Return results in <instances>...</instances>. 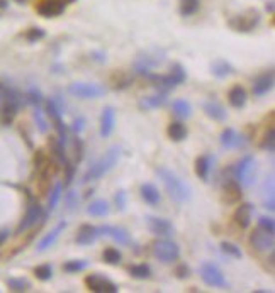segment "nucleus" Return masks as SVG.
<instances>
[{"label":"nucleus","mask_w":275,"mask_h":293,"mask_svg":"<svg viewBox=\"0 0 275 293\" xmlns=\"http://www.w3.org/2000/svg\"><path fill=\"white\" fill-rule=\"evenodd\" d=\"M65 202H67V207L72 210L77 207V204H79V197H77L75 192H68L67 197H65Z\"/></svg>","instance_id":"obj_49"},{"label":"nucleus","mask_w":275,"mask_h":293,"mask_svg":"<svg viewBox=\"0 0 275 293\" xmlns=\"http://www.w3.org/2000/svg\"><path fill=\"white\" fill-rule=\"evenodd\" d=\"M168 136H170V139L175 143L183 141V139L187 138L185 126H183L182 122H172L170 126H168Z\"/></svg>","instance_id":"obj_29"},{"label":"nucleus","mask_w":275,"mask_h":293,"mask_svg":"<svg viewBox=\"0 0 275 293\" xmlns=\"http://www.w3.org/2000/svg\"><path fill=\"white\" fill-rule=\"evenodd\" d=\"M221 251H223L224 254L231 256V258H236V259H241V256H243V253L240 251V247H238L236 244H233V242H221Z\"/></svg>","instance_id":"obj_39"},{"label":"nucleus","mask_w":275,"mask_h":293,"mask_svg":"<svg viewBox=\"0 0 275 293\" xmlns=\"http://www.w3.org/2000/svg\"><path fill=\"white\" fill-rule=\"evenodd\" d=\"M275 197H274V180L270 178L269 181V195H267V192L264 193V204H265V209H269L270 212H274L275 210Z\"/></svg>","instance_id":"obj_42"},{"label":"nucleus","mask_w":275,"mask_h":293,"mask_svg":"<svg viewBox=\"0 0 275 293\" xmlns=\"http://www.w3.org/2000/svg\"><path fill=\"white\" fill-rule=\"evenodd\" d=\"M98 230H100L102 236H107L110 239H114L117 244H122V246H128L129 244V234H128V230L122 229V227L102 225V227H98Z\"/></svg>","instance_id":"obj_16"},{"label":"nucleus","mask_w":275,"mask_h":293,"mask_svg":"<svg viewBox=\"0 0 275 293\" xmlns=\"http://www.w3.org/2000/svg\"><path fill=\"white\" fill-rule=\"evenodd\" d=\"M72 129L75 131L77 134L82 133V131L85 129V119H84V117H79V119H75V121H73V126H72Z\"/></svg>","instance_id":"obj_52"},{"label":"nucleus","mask_w":275,"mask_h":293,"mask_svg":"<svg viewBox=\"0 0 275 293\" xmlns=\"http://www.w3.org/2000/svg\"><path fill=\"white\" fill-rule=\"evenodd\" d=\"M17 110H19L17 102L5 100L3 109H2V121H3V124H10L12 121H14V117L17 115Z\"/></svg>","instance_id":"obj_32"},{"label":"nucleus","mask_w":275,"mask_h":293,"mask_svg":"<svg viewBox=\"0 0 275 293\" xmlns=\"http://www.w3.org/2000/svg\"><path fill=\"white\" fill-rule=\"evenodd\" d=\"M258 227H262V229H265L267 232H275V222L272 217H260V220H258Z\"/></svg>","instance_id":"obj_45"},{"label":"nucleus","mask_w":275,"mask_h":293,"mask_svg":"<svg viewBox=\"0 0 275 293\" xmlns=\"http://www.w3.org/2000/svg\"><path fill=\"white\" fill-rule=\"evenodd\" d=\"M114 121H116V110L112 107H105L102 110L100 117V136L102 138H109L114 131Z\"/></svg>","instance_id":"obj_19"},{"label":"nucleus","mask_w":275,"mask_h":293,"mask_svg":"<svg viewBox=\"0 0 275 293\" xmlns=\"http://www.w3.org/2000/svg\"><path fill=\"white\" fill-rule=\"evenodd\" d=\"M65 227H67V222H60V224L56 225L55 229L51 230V232L46 234V236H44L43 239H41L39 244H38V251H39V253H43V251H46L48 247H51L53 244H55L56 239L60 237V234L65 230Z\"/></svg>","instance_id":"obj_23"},{"label":"nucleus","mask_w":275,"mask_h":293,"mask_svg":"<svg viewBox=\"0 0 275 293\" xmlns=\"http://www.w3.org/2000/svg\"><path fill=\"white\" fill-rule=\"evenodd\" d=\"M100 236L102 234H100V230H98V227H93L90 224H84V225H80L75 241H77V244L90 246V244H93V242H95Z\"/></svg>","instance_id":"obj_14"},{"label":"nucleus","mask_w":275,"mask_h":293,"mask_svg":"<svg viewBox=\"0 0 275 293\" xmlns=\"http://www.w3.org/2000/svg\"><path fill=\"white\" fill-rule=\"evenodd\" d=\"M172 110H174V114L180 119H188L192 115V107L187 100H183V98L174 100V104H172Z\"/></svg>","instance_id":"obj_28"},{"label":"nucleus","mask_w":275,"mask_h":293,"mask_svg":"<svg viewBox=\"0 0 275 293\" xmlns=\"http://www.w3.org/2000/svg\"><path fill=\"white\" fill-rule=\"evenodd\" d=\"M274 86V72H267L264 75H260L253 83V95L257 97H264L272 90Z\"/></svg>","instance_id":"obj_18"},{"label":"nucleus","mask_w":275,"mask_h":293,"mask_svg":"<svg viewBox=\"0 0 275 293\" xmlns=\"http://www.w3.org/2000/svg\"><path fill=\"white\" fill-rule=\"evenodd\" d=\"M224 195H226L228 204H235L241 199V187L236 180H228L224 183Z\"/></svg>","instance_id":"obj_26"},{"label":"nucleus","mask_w":275,"mask_h":293,"mask_svg":"<svg viewBox=\"0 0 275 293\" xmlns=\"http://www.w3.org/2000/svg\"><path fill=\"white\" fill-rule=\"evenodd\" d=\"M87 266H89V261H85V259H73V261L65 263L63 271H67V273H79V271L87 270Z\"/></svg>","instance_id":"obj_34"},{"label":"nucleus","mask_w":275,"mask_h":293,"mask_svg":"<svg viewBox=\"0 0 275 293\" xmlns=\"http://www.w3.org/2000/svg\"><path fill=\"white\" fill-rule=\"evenodd\" d=\"M7 287L12 292H26L31 288V283L26 278H9L7 280Z\"/></svg>","instance_id":"obj_37"},{"label":"nucleus","mask_w":275,"mask_h":293,"mask_svg":"<svg viewBox=\"0 0 275 293\" xmlns=\"http://www.w3.org/2000/svg\"><path fill=\"white\" fill-rule=\"evenodd\" d=\"M175 275H177L180 280L188 278V276H190V270H188L187 265H179L177 270H175Z\"/></svg>","instance_id":"obj_50"},{"label":"nucleus","mask_w":275,"mask_h":293,"mask_svg":"<svg viewBox=\"0 0 275 293\" xmlns=\"http://www.w3.org/2000/svg\"><path fill=\"white\" fill-rule=\"evenodd\" d=\"M73 146H75V156H77V161H82V158H84V144H82L80 139H75L73 141Z\"/></svg>","instance_id":"obj_51"},{"label":"nucleus","mask_w":275,"mask_h":293,"mask_svg":"<svg viewBox=\"0 0 275 293\" xmlns=\"http://www.w3.org/2000/svg\"><path fill=\"white\" fill-rule=\"evenodd\" d=\"M7 7V0H0V9H5Z\"/></svg>","instance_id":"obj_56"},{"label":"nucleus","mask_w":275,"mask_h":293,"mask_svg":"<svg viewBox=\"0 0 275 293\" xmlns=\"http://www.w3.org/2000/svg\"><path fill=\"white\" fill-rule=\"evenodd\" d=\"M252 217H253V205L252 204H241L240 207L235 210L233 214V220L236 222V225L240 229H248L252 224Z\"/></svg>","instance_id":"obj_17"},{"label":"nucleus","mask_w":275,"mask_h":293,"mask_svg":"<svg viewBox=\"0 0 275 293\" xmlns=\"http://www.w3.org/2000/svg\"><path fill=\"white\" fill-rule=\"evenodd\" d=\"M116 204H117L119 209L124 210V207H126V193L124 192H119L116 195Z\"/></svg>","instance_id":"obj_53"},{"label":"nucleus","mask_w":275,"mask_h":293,"mask_svg":"<svg viewBox=\"0 0 275 293\" xmlns=\"http://www.w3.org/2000/svg\"><path fill=\"white\" fill-rule=\"evenodd\" d=\"M41 216H43V207L38 204H32L29 209H27L26 216H24V219L20 220V224L17 227V232H24V230L31 229L32 225H36V222L39 220Z\"/></svg>","instance_id":"obj_15"},{"label":"nucleus","mask_w":275,"mask_h":293,"mask_svg":"<svg viewBox=\"0 0 275 293\" xmlns=\"http://www.w3.org/2000/svg\"><path fill=\"white\" fill-rule=\"evenodd\" d=\"M199 9V0H180V14L183 17L194 15Z\"/></svg>","instance_id":"obj_35"},{"label":"nucleus","mask_w":275,"mask_h":293,"mask_svg":"<svg viewBox=\"0 0 275 293\" xmlns=\"http://www.w3.org/2000/svg\"><path fill=\"white\" fill-rule=\"evenodd\" d=\"M262 149L269 151V152H274V146H275V133H274V127H270L269 131L265 133L264 136V141H262Z\"/></svg>","instance_id":"obj_41"},{"label":"nucleus","mask_w":275,"mask_h":293,"mask_svg":"<svg viewBox=\"0 0 275 293\" xmlns=\"http://www.w3.org/2000/svg\"><path fill=\"white\" fill-rule=\"evenodd\" d=\"M49 144H51V151L55 152V156L58 158L61 163H67V152H65V144L60 141L58 138H53L51 141H49Z\"/></svg>","instance_id":"obj_36"},{"label":"nucleus","mask_w":275,"mask_h":293,"mask_svg":"<svg viewBox=\"0 0 275 293\" xmlns=\"http://www.w3.org/2000/svg\"><path fill=\"white\" fill-rule=\"evenodd\" d=\"M63 168H65V183H63V187H68V185L73 181V176H75V166L67 161Z\"/></svg>","instance_id":"obj_46"},{"label":"nucleus","mask_w":275,"mask_h":293,"mask_svg":"<svg viewBox=\"0 0 275 293\" xmlns=\"http://www.w3.org/2000/svg\"><path fill=\"white\" fill-rule=\"evenodd\" d=\"M87 214L93 217H104L109 214V204L105 200H95L87 207Z\"/></svg>","instance_id":"obj_31"},{"label":"nucleus","mask_w":275,"mask_h":293,"mask_svg":"<svg viewBox=\"0 0 275 293\" xmlns=\"http://www.w3.org/2000/svg\"><path fill=\"white\" fill-rule=\"evenodd\" d=\"M43 38H44V31H43V29H39V27L29 29V31L26 32V39L31 41V43H34V41H39V39H43Z\"/></svg>","instance_id":"obj_47"},{"label":"nucleus","mask_w":275,"mask_h":293,"mask_svg":"<svg viewBox=\"0 0 275 293\" xmlns=\"http://www.w3.org/2000/svg\"><path fill=\"white\" fill-rule=\"evenodd\" d=\"M202 109H204V112H206L207 117H211L212 121H219L221 122V121H226V117H228L226 109H224L221 104L214 102V100L204 102Z\"/></svg>","instance_id":"obj_21"},{"label":"nucleus","mask_w":275,"mask_h":293,"mask_svg":"<svg viewBox=\"0 0 275 293\" xmlns=\"http://www.w3.org/2000/svg\"><path fill=\"white\" fill-rule=\"evenodd\" d=\"M102 258H104V261L107 263V265H119L122 256L116 247H107V249L104 251V254H102Z\"/></svg>","instance_id":"obj_38"},{"label":"nucleus","mask_w":275,"mask_h":293,"mask_svg":"<svg viewBox=\"0 0 275 293\" xmlns=\"http://www.w3.org/2000/svg\"><path fill=\"white\" fill-rule=\"evenodd\" d=\"M34 119H36V122H38V126H39V131H41V133H46L48 124H46V121H44L43 112H41L39 109H36V112H34Z\"/></svg>","instance_id":"obj_48"},{"label":"nucleus","mask_w":275,"mask_h":293,"mask_svg":"<svg viewBox=\"0 0 275 293\" xmlns=\"http://www.w3.org/2000/svg\"><path fill=\"white\" fill-rule=\"evenodd\" d=\"M267 10H269V12H274V2H272V0H270L269 5H267Z\"/></svg>","instance_id":"obj_55"},{"label":"nucleus","mask_w":275,"mask_h":293,"mask_svg":"<svg viewBox=\"0 0 275 293\" xmlns=\"http://www.w3.org/2000/svg\"><path fill=\"white\" fill-rule=\"evenodd\" d=\"M146 225L150 229L151 234L160 237H168L174 234V225L167 220V219L162 217H155V216H148L146 217Z\"/></svg>","instance_id":"obj_12"},{"label":"nucleus","mask_w":275,"mask_h":293,"mask_svg":"<svg viewBox=\"0 0 275 293\" xmlns=\"http://www.w3.org/2000/svg\"><path fill=\"white\" fill-rule=\"evenodd\" d=\"M163 55L158 56V53H155V55H150V53H146V55L139 56L136 61H134V70H136L138 75H145L148 76L151 73V68H157L160 65L163 63Z\"/></svg>","instance_id":"obj_10"},{"label":"nucleus","mask_w":275,"mask_h":293,"mask_svg":"<svg viewBox=\"0 0 275 293\" xmlns=\"http://www.w3.org/2000/svg\"><path fill=\"white\" fill-rule=\"evenodd\" d=\"M27 102L32 105H39L41 102H43V95H41L39 90H36V88H29V92H27Z\"/></svg>","instance_id":"obj_44"},{"label":"nucleus","mask_w":275,"mask_h":293,"mask_svg":"<svg viewBox=\"0 0 275 293\" xmlns=\"http://www.w3.org/2000/svg\"><path fill=\"white\" fill-rule=\"evenodd\" d=\"M250 242L257 251H272L275 246V237L272 232H267L265 229L258 227L250 236Z\"/></svg>","instance_id":"obj_11"},{"label":"nucleus","mask_w":275,"mask_h":293,"mask_svg":"<svg viewBox=\"0 0 275 293\" xmlns=\"http://www.w3.org/2000/svg\"><path fill=\"white\" fill-rule=\"evenodd\" d=\"M141 197H143V200L146 202V204H150V205H158V202H160V192H158V188L155 187V185H151V183H145V185H141Z\"/></svg>","instance_id":"obj_27"},{"label":"nucleus","mask_w":275,"mask_h":293,"mask_svg":"<svg viewBox=\"0 0 275 293\" xmlns=\"http://www.w3.org/2000/svg\"><path fill=\"white\" fill-rule=\"evenodd\" d=\"M85 285L90 292H95V293H117L119 288L116 283H112L109 278H105L104 275H90L85 278Z\"/></svg>","instance_id":"obj_9"},{"label":"nucleus","mask_w":275,"mask_h":293,"mask_svg":"<svg viewBox=\"0 0 275 293\" xmlns=\"http://www.w3.org/2000/svg\"><path fill=\"white\" fill-rule=\"evenodd\" d=\"M167 104V93H157V95H151V97H146L141 100L143 109H158V107L165 105Z\"/></svg>","instance_id":"obj_30"},{"label":"nucleus","mask_w":275,"mask_h":293,"mask_svg":"<svg viewBox=\"0 0 275 293\" xmlns=\"http://www.w3.org/2000/svg\"><path fill=\"white\" fill-rule=\"evenodd\" d=\"M129 275L136 280H148L151 276V268L141 263V265H133L129 266Z\"/></svg>","instance_id":"obj_33"},{"label":"nucleus","mask_w":275,"mask_h":293,"mask_svg":"<svg viewBox=\"0 0 275 293\" xmlns=\"http://www.w3.org/2000/svg\"><path fill=\"white\" fill-rule=\"evenodd\" d=\"M63 3H72V2H75V0H61Z\"/></svg>","instance_id":"obj_57"},{"label":"nucleus","mask_w":275,"mask_h":293,"mask_svg":"<svg viewBox=\"0 0 275 293\" xmlns=\"http://www.w3.org/2000/svg\"><path fill=\"white\" fill-rule=\"evenodd\" d=\"M119 158H121V147L112 146L100 159L95 161V163L89 168V171L84 175V180L82 181H84V183H89V181H95L98 178H102V176L107 175V173L116 166Z\"/></svg>","instance_id":"obj_2"},{"label":"nucleus","mask_w":275,"mask_h":293,"mask_svg":"<svg viewBox=\"0 0 275 293\" xmlns=\"http://www.w3.org/2000/svg\"><path fill=\"white\" fill-rule=\"evenodd\" d=\"M148 78L153 81L157 88H160L163 93H165V92H168V90L175 88L177 85L183 83L187 75H185V70L182 68V65H174L168 75H151L150 73Z\"/></svg>","instance_id":"obj_3"},{"label":"nucleus","mask_w":275,"mask_h":293,"mask_svg":"<svg viewBox=\"0 0 275 293\" xmlns=\"http://www.w3.org/2000/svg\"><path fill=\"white\" fill-rule=\"evenodd\" d=\"M228 102H229V105L235 107V109H241V107H245V104H246V92H245L243 86H240V85L233 86V88L229 90V93H228Z\"/></svg>","instance_id":"obj_24"},{"label":"nucleus","mask_w":275,"mask_h":293,"mask_svg":"<svg viewBox=\"0 0 275 293\" xmlns=\"http://www.w3.org/2000/svg\"><path fill=\"white\" fill-rule=\"evenodd\" d=\"M7 236H9V234H7V230H2V232H0V246L3 244V241L7 239Z\"/></svg>","instance_id":"obj_54"},{"label":"nucleus","mask_w":275,"mask_h":293,"mask_svg":"<svg viewBox=\"0 0 275 293\" xmlns=\"http://www.w3.org/2000/svg\"><path fill=\"white\" fill-rule=\"evenodd\" d=\"M233 173H235L236 180L240 181L245 187H250L255 180V158L253 156H245L240 163L233 168Z\"/></svg>","instance_id":"obj_7"},{"label":"nucleus","mask_w":275,"mask_h":293,"mask_svg":"<svg viewBox=\"0 0 275 293\" xmlns=\"http://www.w3.org/2000/svg\"><path fill=\"white\" fill-rule=\"evenodd\" d=\"M65 5L61 0H41L36 5V12L43 17H56L65 12Z\"/></svg>","instance_id":"obj_13"},{"label":"nucleus","mask_w":275,"mask_h":293,"mask_svg":"<svg viewBox=\"0 0 275 293\" xmlns=\"http://www.w3.org/2000/svg\"><path fill=\"white\" fill-rule=\"evenodd\" d=\"M153 254L158 261L168 265V263H174L180 258V247L170 239H160L153 244Z\"/></svg>","instance_id":"obj_4"},{"label":"nucleus","mask_w":275,"mask_h":293,"mask_svg":"<svg viewBox=\"0 0 275 293\" xmlns=\"http://www.w3.org/2000/svg\"><path fill=\"white\" fill-rule=\"evenodd\" d=\"M212 161H214V158H212L211 154H202L195 159V175L202 181H207L209 178V173H211V168H212Z\"/></svg>","instance_id":"obj_22"},{"label":"nucleus","mask_w":275,"mask_h":293,"mask_svg":"<svg viewBox=\"0 0 275 293\" xmlns=\"http://www.w3.org/2000/svg\"><path fill=\"white\" fill-rule=\"evenodd\" d=\"M157 175L160 176V180L165 185L168 195H170L172 200L179 202V204H185L192 199V190L190 187L183 181L182 178H179L174 171L167 170V168H158Z\"/></svg>","instance_id":"obj_1"},{"label":"nucleus","mask_w":275,"mask_h":293,"mask_svg":"<svg viewBox=\"0 0 275 293\" xmlns=\"http://www.w3.org/2000/svg\"><path fill=\"white\" fill-rule=\"evenodd\" d=\"M200 278H202V282L207 285V287H212V288H221V290H226L228 288V282L226 278H224L223 271L219 270L216 265H212V263H202L200 265Z\"/></svg>","instance_id":"obj_5"},{"label":"nucleus","mask_w":275,"mask_h":293,"mask_svg":"<svg viewBox=\"0 0 275 293\" xmlns=\"http://www.w3.org/2000/svg\"><path fill=\"white\" fill-rule=\"evenodd\" d=\"M61 190H63V185H61V183H56L55 188L51 190V193H49V202H48L49 210H55L56 209V205H58V202L61 199Z\"/></svg>","instance_id":"obj_40"},{"label":"nucleus","mask_w":275,"mask_h":293,"mask_svg":"<svg viewBox=\"0 0 275 293\" xmlns=\"http://www.w3.org/2000/svg\"><path fill=\"white\" fill-rule=\"evenodd\" d=\"M15 2H19V3H24V2H26V0H15Z\"/></svg>","instance_id":"obj_58"},{"label":"nucleus","mask_w":275,"mask_h":293,"mask_svg":"<svg viewBox=\"0 0 275 293\" xmlns=\"http://www.w3.org/2000/svg\"><path fill=\"white\" fill-rule=\"evenodd\" d=\"M211 72L216 78H228L235 73V70H233V67L226 60H216L211 65Z\"/></svg>","instance_id":"obj_25"},{"label":"nucleus","mask_w":275,"mask_h":293,"mask_svg":"<svg viewBox=\"0 0 275 293\" xmlns=\"http://www.w3.org/2000/svg\"><path fill=\"white\" fill-rule=\"evenodd\" d=\"M68 92L73 97L79 98H98L105 93V88L97 83H72L68 86Z\"/></svg>","instance_id":"obj_8"},{"label":"nucleus","mask_w":275,"mask_h":293,"mask_svg":"<svg viewBox=\"0 0 275 293\" xmlns=\"http://www.w3.org/2000/svg\"><path fill=\"white\" fill-rule=\"evenodd\" d=\"M258 22H260V14L257 9H248L245 14L235 15L233 19H229V27L235 29L238 32H250L253 31Z\"/></svg>","instance_id":"obj_6"},{"label":"nucleus","mask_w":275,"mask_h":293,"mask_svg":"<svg viewBox=\"0 0 275 293\" xmlns=\"http://www.w3.org/2000/svg\"><path fill=\"white\" fill-rule=\"evenodd\" d=\"M221 144H223V147H226V149H236V147L243 146V138H241L235 129L228 127V129H224L223 133H221Z\"/></svg>","instance_id":"obj_20"},{"label":"nucleus","mask_w":275,"mask_h":293,"mask_svg":"<svg viewBox=\"0 0 275 293\" xmlns=\"http://www.w3.org/2000/svg\"><path fill=\"white\" fill-rule=\"evenodd\" d=\"M34 275H36V278L41 280V282H48L53 275V270H51V266L49 265H39L34 270Z\"/></svg>","instance_id":"obj_43"}]
</instances>
